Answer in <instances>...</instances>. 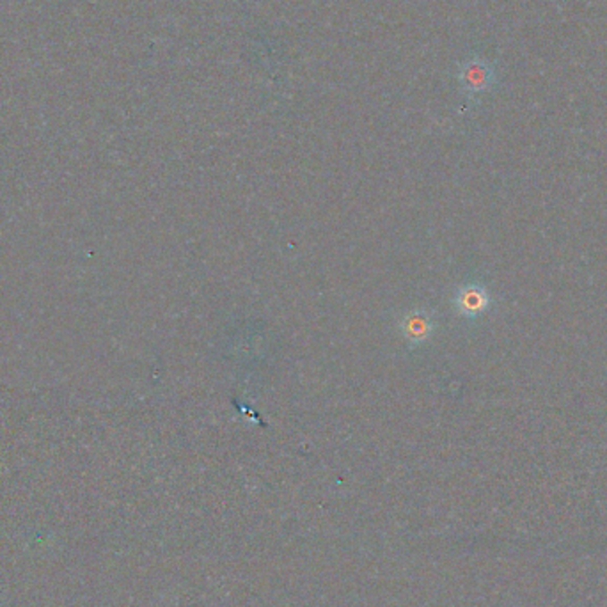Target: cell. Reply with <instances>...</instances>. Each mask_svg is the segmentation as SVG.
<instances>
[{
	"label": "cell",
	"mask_w": 607,
	"mask_h": 607,
	"mask_svg": "<svg viewBox=\"0 0 607 607\" xmlns=\"http://www.w3.org/2000/svg\"><path fill=\"white\" fill-rule=\"evenodd\" d=\"M460 84L471 95L484 93L492 84L490 66L482 59L468 61L460 70Z\"/></svg>",
	"instance_id": "cell-3"
},
{
	"label": "cell",
	"mask_w": 607,
	"mask_h": 607,
	"mask_svg": "<svg viewBox=\"0 0 607 607\" xmlns=\"http://www.w3.org/2000/svg\"><path fill=\"white\" fill-rule=\"evenodd\" d=\"M455 308L464 318H478L490 308V293L484 284H464L455 295Z\"/></svg>",
	"instance_id": "cell-1"
},
{
	"label": "cell",
	"mask_w": 607,
	"mask_h": 607,
	"mask_svg": "<svg viewBox=\"0 0 607 607\" xmlns=\"http://www.w3.org/2000/svg\"><path fill=\"white\" fill-rule=\"evenodd\" d=\"M435 320L426 309H412L400 320V331L410 345H421L428 341L434 334Z\"/></svg>",
	"instance_id": "cell-2"
}]
</instances>
